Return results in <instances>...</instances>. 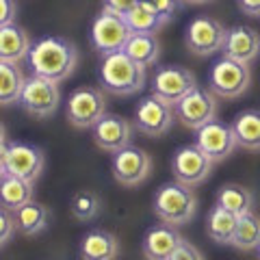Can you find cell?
Returning <instances> with one entry per match:
<instances>
[{
	"instance_id": "obj_26",
	"label": "cell",
	"mask_w": 260,
	"mask_h": 260,
	"mask_svg": "<svg viewBox=\"0 0 260 260\" xmlns=\"http://www.w3.org/2000/svg\"><path fill=\"white\" fill-rule=\"evenodd\" d=\"M13 215H15L18 230L22 234H26V237H35V234L44 232L48 228V223H50V213H48V208L35 200L28 202V204H24L22 208H18Z\"/></svg>"
},
{
	"instance_id": "obj_34",
	"label": "cell",
	"mask_w": 260,
	"mask_h": 260,
	"mask_svg": "<svg viewBox=\"0 0 260 260\" xmlns=\"http://www.w3.org/2000/svg\"><path fill=\"white\" fill-rule=\"evenodd\" d=\"M102 3H104V9L119 13V15H126L130 9H135V7L139 5V0H102Z\"/></svg>"
},
{
	"instance_id": "obj_7",
	"label": "cell",
	"mask_w": 260,
	"mask_h": 260,
	"mask_svg": "<svg viewBox=\"0 0 260 260\" xmlns=\"http://www.w3.org/2000/svg\"><path fill=\"white\" fill-rule=\"evenodd\" d=\"M176 107L162 100L156 93H150L137 102L135 109V128L148 137H162L174 126Z\"/></svg>"
},
{
	"instance_id": "obj_27",
	"label": "cell",
	"mask_w": 260,
	"mask_h": 260,
	"mask_svg": "<svg viewBox=\"0 0 260 260\" xmlns=\"http://www.w3.org/2000/svg\"><path fill=\"white\" fill-rule=\"evenodd\" d=\"M215 204L228 208L230 213L234 215H245L249 213L251 208H254V193H251L249 189H245V186L241 184H223L221 189L217 191V200Z\"/></svg>"
},
{
	"instance_id": "obj_21",
	"label": "cell",
	"mask_w": 260,
	"mask_h": 260,
	"mask_svg": "<svg viewBox=\"0 0 260 260\" xmlns=\"http://www.w3.org/2000/svg\"><path fill=\"white\" fill-rule=\"evenodd\" d=\"M35 182H28L24 178L11 176V174H3V180H0V202H3V208L7 210H18L24 204H28L35 198Z\"/></svg>"
},
{
	"instance_id": "obj_2",
	"label": "cell",
	"mask_w": 260,
	"mask_h": 260,
	"mask_svg": "<svg viewBox=\"0 0 260 260\" xmlns=\"http://www.w3.org/2000/svg\"><path fill=\"white\" fill-rule=\"evenodd\" d=\"M100 83L109 93L133 95L145 85V68L119 50L104 54L100 63Z\"/></svg>"
},
{
	"instance_id": "obj_5",
	"label": "cell",
	"mask_w": 260,
	"mask_h": 260,
	"mask_svg": "<svg viewBox=\"0 0 260 260\" xmlns=\"http://www.w3.org/2000/svg\"><path fill=\"white\" fill-rule=\"evenodd\" d=\"M46 156L44 152L28 143L18 141H3V152H0V172L24 178L28 182H35L44 172Z\"/></svg>"
},
{
	"instance_id": "obj_28",
	"label": "cell",
	"mask_w": 260,
	"mask_h": 260,
	"mask_svg": "<svg viewBox=\"0 0 260 260\" xmlns=\"http://www.w3.org/2000/svg\"><path fill=\"white\" fill-rule=\"evenodd\" d=\"M230 245L241 251H251L260 247V217L254 215V210L239 217L237 232H234Z\"/></svg>"
},
{
	"instance_id": "obj_37",
	"label": "cell",
	"mask_w": 260,
	"mask_h": 260,
	"mask_svg": "<svg viewBox=\"0 0 260 260\" xmlns=\"http://www.w3.org/2000/svg\"><path fill=\"white\" fill-rule=\"evenodd\" d=\"M186 5H204V3H210V0H182Z\"/></svg>"
},
{
	"instance_id": "obj_16",
	"label": "cell",
	"mask_w": 260,
	"mask_h": 260,
	"mask_svg": "<svg viewBox=\"0 0 260 260\" xmlns=\"http://www.w3.org/2000/svg\"><path fill=\"white\" fill-rule=\"evenodd\" d=\"M93 143L104 152H117L121 148L130 145L133 139V124L115 113H104V115L95 121V126L91 128Z\"/></svg>"
},
{
	"instance_id": "obj_29",
	"label": "cell",
	"mask_w": 260,
	"mask_h": 260,
	"mask_svg": "<svg viewBox=\"0 0 260 260\" xmlns=\"http://www.w3.org/2000/svg\"><path fill=\"white\" fill-rule=\"evenodd\" d=\"M70 210L78 221H91L102 210V200L95 191H89V189L76 191L70 200Z\"/></svg>"
},
{
	"instance_id": "obj_35",
	"label": "cell",
	"mask_w": 260,
	"mask_h": 260,
	"mask_svg": "<svg viewBox=\"0 0 260 260\" xmlns=\"http://www.w3.org/2000/svg\"><path fill=\"white\" fill-rule=\"evenodd\" d=\"M3 3V18H0V26L5 24H13L18 18V3L15 0H0Z\"/></svg>"
},
{
	"instance_id": "obj_4",
	"label": "cell",
	"mask_w": 260,
	"mask_h": 260,
	"mask_svg": "<svg viewBox=\"0 0 260 260\" xmlns=\"http://www.w3.org/2000/svg\"><path fill=\"white\" fill-rule=\"evenodd\" d=\"M251 83V72L247 63L234 61L230 56H221L210 65L208 72V89L217 98L223 100H237L247 91Z\"/></svg>"
},
{
	"instance_id": "obj_14",
	"label": "cell",
	"mask_w": 260,
	"mask_h": 260,
	"mask_svg": "<svg viewBox=\"0 0 260 260\" xmlns=\"http://www.w3.org/2000/svg\"><path fill=\"white\" fill-rule=\"evenodd\" d=\"M195 145L204 154H208L215 162L232 156V152L239 148L232 124H223V121H217V119L208 121V124L195 130Z\"/></svg>"
},
{
	"instance_id": "obj_25",
	"label": "cell",
	"mask_w": 260,
	"mask_h": 260,
	"mask_svg": "<svg viewBox=\"0 0 260 260\" xmlns=\"http://www.w3.org/2000/svg\"><path fill=\"white\" fill-rule=\"evenodd\" d=\"M24 85H26V78L18 68V63L0 61V102H3V107H11V104L20 102Z\"/></svg>"
},
{
	"instance_id": "obj_31",
	"label": "cell",
	"mask_w": 260,
	"mask_h": 260,
	"mask_svg": "<svg viewBox=\"0 0 260 260\" xmlns=\"http://www.w3.org/2000/svg\"><path fill=\"white\" fill-rule=\"evenodd\" d=\"M15 232H18V223H15L13 210L3 208V210H0V247L9 245Z\"/></svg>"
},
{
	"instance_id": "obj_11",
	"label": "cell",
	"mask_w": 260,
	"mask_h": 260,
	"mask_svg": "<svg viewBox=\"0 0 260 260\" xmlns=\"http://www.w3.org/2000/svg\"><path fill=\"white\" fill-rule=\"evenodd\" d=\"M213 158L202 152L198 145H182L174 152L172 158V172L178 182L186 186H200L208 180L210 172H213Z\"/></svg>"
},
{
	"instance_id": "obj_13",
	"label": "cell",
	"mask_w": 260,
	"mask_h": 260,
	"mask_svg": "<svg viewBox=\"0 0 260 260\" xmlns=\"http://www.w3.org/2000/svg\"><path fill=\"white\" fill-rule=\"evenodd\" d=\"M111 172L121 186H137L150 176L152 158L145 150L135 148V145H126V148L113 152Z\"/></svg>"
},
{
	"instance_id": "obj_12",
	"label": "cell",
	"mask_w": 260,
	"mask_h": 260,
	"mask_svg": "<svg viewBox=\"0 0 260 260\" xmlns=\"http://www.w3.org/2000/svg\"><path fill=\"white\" fill-rule=\"evenodd\" d=\"M176 107V119L184 128L198 130L200 126L208 124L217 117V95L204 87H195Z\"/></svg>"
},
{
	"instance_id": "obj_1",
	"label": "cell",
	"mask_w": 260,
	"mask_h": 260,
	"mask_svg": "<svg viewBox=\"0 0 260 260\" xmlns=\"http://www.w3.org/2000/svg\"><path fill=\"white\" fill-rule=\"evenodd\" d=\"M78 63L76 46L65 37H44L30 48L28 52V65L32 74L50 78L54 83H63L65 78L72 76Z\"/></svg>"
},
{
	"instance_id": "obj_19",
	"label": "cell",
	"mask_w": 260,
	"mask_h": 260,
	"mask_svg": "<svg viewBox=\"0 0 260 260\" xmlns=\"http://www.w3.org/2000/svg\"><path fill=\"white\" fill-rule=\"evenodd\" d=\"M30 48V37L22 26L15 22L0 26V61L20 63L22 59H28Z\"/></svg>"
},
{
	"instance_id": "obj_24",
	"label": "cell",
	"mask_w": 260,
	"mask_h": 260,
	"mask_svg": "<svg viewBox=\"0 0 260 260\" xmlns=\"http://www.w3.org/2000/svg\"><path fill=\"white\" fill-rule=\"evenodd\" d=\"M124 52L139 65H143V68L156 65L158 56H160V44L156 39V32H133V37L128 39Z\"/></svg>"
},
{
	"instance_id": "obj_15",
	"label": "cell",
	"mask_w": 260,
	"mask_h": 260,
	"mask_svg": "<svg viewBox=\"0 0 260 260\" xmlns=\"http://www.w3.org/2000/svg\"><path fill=\"white\" fill-rule=\"evenodd\" d=\"M195 87H198L195 74L182 65H165L156 70L152 78V93H156L169 104H178Z\"/></svg>"
},
{
	"instance_id": "obj_6",
	"label": "cell",
	"mask_w": 260,
	"mask_h": 260,
	"mask_svg": "<svg viewBox=\"0 0 260 260\" xmlns=\"http://www.w3.org/2000/svg\"><path fill=\"white\" fill-rule=\"evenodd\" d=\"M130 37H133V28H130L126 15L102 9V13L93 20L91 44L98 52H102V56L124 50Z\"/></svg>"
},
{
	"instance_id": "obj_3",
	"label": "cell",
	"mask_w": 260,
	"mask_h": 260,
	"mask_svg": "<svg viewBox=\"0 0 260 260\" xmlns=\"http://www.w3.org/2000/svg\"><path fill=\"white\" fill-rule=\"evenodd\" d=\"M198 210V198L193 193V186L182 182H167L154 195V213L160 221L172 225H184L195 217Z\"/></svg>"
},
{
	"instance_id": "obj_9",
	"label": "cell",
	"mask_w": 260,
	"mask_h": 260,
	"mask_svg": "<svg viewBox=\"0 0 260 260\" xmlns=\"http://www.w3.org/2000/svg\"><path fill=\"white\" fill-rule=\"evenodd\" d=\"M107 113V98L98 87H78L65 104V117L74 128H93Z\"/></svg>"
},
{
	"instance_id": "obj_20",
	"label": "cell",
	"mask_w": 260,
	"mask_h": 260,
	"mask_svg": "<svg viewBox=\"0 0 260 260\" xmlns=\"http://www.w3.org/2000/svg\"><path fill=\"white\" fill-rule=\"evenodd\" d=\"M119 256V241L107 230H91L80 241V258L87 260H113Z\"/></svg>"
},
{
	"instance_id": "obj_36",
	"label": "cell",
	"mask_w": 260,
	"mask_h": 260,
	"mask_svg": "<svg viewBox=\"0 0 260 260\" xmlns=\"http://www.w3.org/2000/svg\"><path fill=\"white\" fill-rule=\"evenodd\" d=\"M237 5L249 18H260V0H237Z\"/></svg>"
},
{
	"instance_id": "obj_30",
	"label": "cell",
	"mask_w": 260,
	"mask_h": 260,
	"mask_svg": "<svg viewBox=\"0 0 260 260\" xmlns=\"http://www.w3.org/2000/svg\"><path fill=\"white\" fill-rule=\"evenodd\" d=\"M126 20L130 24V28H133V32H158L167 24L158 13H154L141 3L126 13Z\"/></svg>"
},
{
	"instance_id": "obj_8",
	"label": "cell",
	"mask_w": 260,
	"mask_h": 260,
	"mask_svg": "<svg viewBox=\"0 0 260 260\" xmlns=\"http://www.w3.org/2000/svg\"><path fill=\"white\" fill-rule=\"evenodd\" d=\"M225 37H228V28L219 20L208 18V15H198L186 26L184 46L189 48V52L198 56H210L223 52Z\"/></svg>"
},
{
	"instance_id": "obj_10",
	"label": "cell",
	"mask_w": 260,
	"mask_h": 260,
	"mask_svg": "<svg viewBox=\"0 0 260 260\" xmlns=\"http://www.w3.org/2000/svg\"><path fill=\"white\" fill-rule=\"evenodd\" d=\"M56 85L59 83H54L50 78H44V76H37V74L26 78V85H24V91L20 98L22 109L28 115L39 117V119L54 115V111L61 102V93Z\"/></svg>"
},
{
	"instance_id": "obj_18",
	"label": "cell",
	"mask_w": 260,
	"mask_h": 260,
	"mask_svg": "<svg viewBox=\"0 0 260 260\" xmlns=\"http://www.w3.org/2000/svg\"><path fill=\"white\" fill-rule=\"evenodd\" d=\"M180 241L182 237L178 234L176 225L162 221V225H154L145 232L141 241V251L150 260H172V254L180 245Z\"/></svg>"
},
{
	"instance_id": "obj_23",
	"label": "cell",
	"mask_w": 260,
	"mask_h": 260,
	"mask_svg": "<svg viewBox=\"0 0 260 260\" xmlns=\"http://www.w3.org/2000/svg\"><path fill=\"white\" fill-rule=\"evenodd\" d=\"M237 223H239V215L215 204L206 217V232L217 245H230L234 232H237Z\"/></svg>"
},
{
	"instance_id": "obj_22",
	"label": "cell",
	"mask_w": 260,
	"mask_h": 260,
	"mask_svg": "<svg viewBox=\"0 0 260 260\" xmlns=\"http://www.w3.org/2000/svg\"><path fill=\"white\" fill-rule=\"evenodd\" d=\"M232 130L237 135L239 148L247 152L260 150V109H245L232 119Z\"/></svg>"
},
{
	"instance_id": "obj_38",
	"label": "cell",
	"mask_w": 260,
	"mask_h": 260,
	"mask_svg": "<svg viewBox=\"0 0 260 260\" xmlns=\"http://www.w3.org/2000/svg\"><path fill=\"white\" fill-rule=\"evenodd\" d=\"M258 256H260V247H258Z\"/></svg>"
},
{
	"instance_id": "obj_33",
	"label": "cell",
	"mask_w": 260,
	"mask_h": 260,
	"mask_svg": "<svg viewBox=\"0 0 260 260\" xmlns=\"http://www.w3.org/2000/svg\"><path fill=\"white\" fill-rule=\"evenodd\" d=\"M202 258H204V254L186 239L180 241V245H178L176 251L172 254V260H202Z\"/></svg>"
},
{
	"instance_id": "obj_32",
	"label": "cell",
	"mask_w": 260,
	"mask_h": 260,
	"mask_svg": "<svg viewBox=\"0 0 260 260\" xmlns=\"http://www.w3.org/2000/svg\"><path fill=\"white\" fill-rule=\"evenodd\" d=\"M139 3L145 5L148 9H152L154 13H158L165 22H169L174 18V13L178 11V5H180L182 0H139Z\"/></svg>"
},
{
	"instance_id": "obj_17",
	"label": "cell",
	"mask_w": 260,
	"mask_h": 260,
	"mask_svg": "<svg viewBox=\"0 0 260 260\" xmlns=\"http://www.w3.org/2000/svg\"><path fill=\"white\" fill-rule=\"evenodd\" d=\"M223 54L249 65L260 56V32L247 24H237V26L228 28Z\"/></svg>"
}]
</instances>
